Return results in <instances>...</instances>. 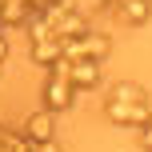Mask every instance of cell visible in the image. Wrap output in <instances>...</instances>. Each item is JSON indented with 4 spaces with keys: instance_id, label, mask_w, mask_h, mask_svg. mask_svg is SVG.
Listing matches in <instances>:
<instances>
[{
    "instance_id": "3",
    "label": "cell",
    "mask_w": 152,
    "mask_h": 152,
    "mask_svg": "<svg viewBox=\"0 0 152 152\" xmlns=\"http://www.w3.org/2000/svg\"><path fill=\"white\" fill-rule=\"evenodd\" d=\"M68 80H72V88L80 92H92V88H100L104 84V60H92V56H80V60H72L68 64Z\"/></svg>"
},
{
    "instance_id": "2",
    "label": "cell",
    "mask_w": 152,
    "mask_h": 152,
    "mask_svg": "<svg viewBox=\"0 0 152 152\" xmlns=\"http://www.w3.org/2000/svg\"><path fill=\"white\" fill-rule=\"evenodd\" d=\"M76 96H80V92L72 88V80H68V76H60V72H48V76H44L40 100H44V108H52L56 116H60V112H68V108L76 104Z\"/></svg>"
},
{
    "instance_id": "7",
    "label": "cell",
    "mask_w": 152,
    "mask_h": 152,
    "mask_svg": "<svg viewBox=\"0 0 152 152\" xmlns=\"http://www.w3.org/2000/svg\"><path fill=\"white\" fill-rule=\"evenodd\" d=\"M136 132H140V148H144V152H152V120H148V124H140Z\"/></svg>"
},
{
    "instance_id": "6",
    "label": "cell",
    "mask_w": 152,
    "mask_h": 152,
    "mask_svg": "<svg viewBox=\"0 0 152 152\" xmlns=\"http://www.w3.org/2000/svg\"><path fill=\"white\" fill-rule=\"evenodd\" d=\"M108 96H116V100H148V88L136 84V80H116V84H108Z\"/></svg>"
},
{
    "instance_id": "1",
    "label": "cell",
    "mask_w": 152,
    "mask_h": 152,
    "mask_svg": "<svg viewBox=\"0 0 152 152\" xmlns=\"http://www.w3.org/2000/svg\"><path fill=\"white\" fill-rule=\"evenodd\" d=\"M104 120L116 128H140L152 120V100H116L104 96Z\"/></svg>"
},
{
    "instance_id": "4",
    "label": "cell",
    "mask_w": 152,
    "mask_h": 152,
    "mask_svg": "<svg viewBox=\"0 0 152 152\" xmlns=\"http://www.w3.org/2000/svg\"><path fill=\"white\" fill-rule=\"evenodd\" d=\"M20 132H24L28 140H52V136H56V112L40 104L36 112H28V116H24Z\"/></svg>"
},
{
    "instance_id": "5",
    "label": "cell",
    "mask_w": 152,
    "mask_h": 152,
    "mask_svg": "<svg viewBox=\"0 0 152 152\" xmlns=\"http://www.w3.org/2000/svg\"><path fill=\"white\" fill-rule=\"evenodd\" d=\"M112 16L128 28H140L152 20V0H120V4H112Z\"/></svg>"
}]
</instances>
